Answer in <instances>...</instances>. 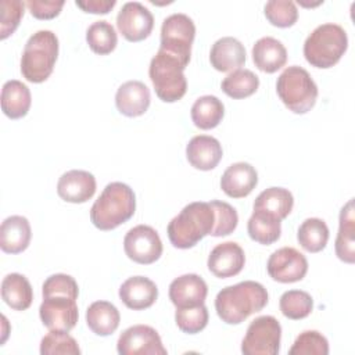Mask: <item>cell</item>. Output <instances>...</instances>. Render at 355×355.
Returning <instances> with one entry per match:
<instances>
[{"mask_svg": "<svg viewBox=\"0 0 355 355\" xmlns=\"http://www.w3.org/2000/svg\"><path fill=\"white\" fill-rule=\"evenodd\" d=\"M245 263L243 248L234 241H225L212 248L208 255V269L212 275L220 279L239 275Z\"/></svg>", "mask_w": 355, "mask_h": 355, "instance_id": "cell-15", "label": "cell"}, {"mask_svg": "<svg viewBox=\"0 0 355 355\" xmlns=\"http://www.w3.org/2000/svg\"><path fill=\"white\" fill-rule=\"evenodd\" d=\"M348 47V36L338 24L327 22L316 26L305 39V60L315 68H330L336 65Z\"/></svg>", "mask_w": 355, "mask_h": 355, "instance_id": "cell-5", "label": "cell"}, {"mask_svg": "<svg viewBox=\"0 0 355 355\" xmlns=\"http://www.w3.org/2000/svg\"><path fill=\"white\" fill-rule=\"evenodd\" d=\"M123 250L129 259L150 265L162 255V241L155 229L148 225H137L125 234Z\"/></svg>", "mask_w": 355, "mask_h": 355, "instance_id": "cell-10", "label": "cell"}, {"mask_svg": "<svg viewBox=\"0 0 355 355\" xmlns=\"http://www.w3.org/2000/svg\"><path fill=\"white\" fill-rule=\"evenodd\" d=\"M43 297L49 295H67L78 300L79 287L76 280L65 273H55L49 276L42 286Z\"/></svg>", "mask_w": 355, "mask_h": 355, "instance_id": "cell-42", "label": "cell"}, {"mask_svg": "<svg viewBox=\"0 0 355 355\" xmlns=\"http://www.w3.org/2000/svg\"><path fill=\"white\" fill-rule=\"evenodd\" d=\"M29 8L31 14L37 19H51L57 17L64 7V1H40V0H29L25 3Z\"/></svg>", "mask_w": 355, "mask_h": 355, "instance_id": "cell-43", "label": "cell"}, {"mask_svg": "<svg viewBox=\"0 0 355 355\" xmlns=\"http://www.w3.org/2000/svg\"><path fill=\"white\" fill-rule=\"evenodd\" d=\"M186 65L175 55L158 50L151 58L148 75L155 94L165 103L180 100L187 90V80L183 73Z\"/></svg>", "mask_w": 355, "mask_h": 355, "instance_id": "cell-7", "label": "cell"}, {"mask_svg": "<svg viewBox=\"0 0 355 355\" xmlns=\"http://www.w3.org/2000/svg\"><path fill=\"white\" fill-rule=\"evenodd\" d=\"M223 151L218 139L198 135L190 139L186 146V157L191 166L200 171L214 169L222 159Z\"/></svg>", "mask_w": 355, "mask_h": 355, "instance_id": "cell-20", "label": "cell"}, {"mask_svg": "<svg viewBox=\"0 0 355 355\" xmlns=\"http://www.w3.org/2000/svg\"><path fill=\"white\" fill-rule=\"evenodd\" d=\"M40 354L42 355H79L80 348L76 340L68 334V331H55L50 330L40 341Z\"/></svg>", "mask_w": 355, "mask_h": 355, "instance_id": "cell-37", "label": "cell"}, {"mask_svg": "<svg viewBox=\"0 0 355 355\" xmlns=\"http://www.w3.org/2000/svg\"><path fill=\"white\" fill-rule=\"evenodd\" d=\"M194 36L196 25L189 15L182 12L171 14L161 25L159 49L178 57L187 67L190 62Z\"/></svg>", "mask_w": 355, "mask_h": 355, "instance_id": "cell-8", "label": "cell"}, {"mask_svg": "<svg viewBox=\"0 0 355 355\" xmlns=\"http://www.w3.org/2000/svg\"><path fill=\"white\" fill-rule=\"evenodd\" d=\"M294 205V197L284 187H269L258 194L254 201V211H263L279 220L287 218Z\"/></svg>", "mask_w": 355, "mask_h": 355, "instance_id": "cell-29", "label": "cell"}, {"mask_svg": "<svg viewBox=\"0 0 355 355\" xmlns=\"http://www.w3.org/2000/svg\"><path fill=\"white\" fill-rule=\"evenodd\" d=\"M355 215L354 198H351L340 211V226L336 239V255L347 263L355 262Z\"/></svg>", "mask_w": 355, "mask_h": 355, "instance_id": "cell-26", "label": "cell"}, {"mask_svg": "<svg viewBox=\"0 0 355 355\" xmlns=\"http://www.w3.org/2000/svg\"><path fill=\"white\" fill-rule=\"evenodd\" d=\"M57 193L67 202H86L96 193V178L87 171L71 169L58 179Z\"/></svg>", "mask_w": 355, "mask_h": 355, "instance_id": "cell-17", "label": "cell"}, {"mask_svg": "<svg viewBox=\"0 0 355 355\" xmlns=\"http://www.w3.org/2000/svg\"><path fill=\"white\" fill-rule=\"evenodd\" d=\"M276 92L283 104L294 114H306L318 98V86L309 72L298 65L287 67L276 80Z\"/></svg>", "mask_w": 355, "mask_h": 355, "instance_id": "cell-6", "label": "cell"}, {"mask_svg": "<svg viewBox=\"0 0 355 355\" xmlns=\"http://www.w3.org/2000/svg\"><path fill=\"white\" fill-rule=\"evenodd\" d=\"M215 214L209 202L194 201L187 204L168 223V237L176 248H191L207 234H211Z\"/></svg>", "mask_w": 355, "mask_h": 355, "instance_id": "cell-3", "label": "cell"}, {"mask_svg": "<svg viewBox=\"0 0 355 355\" xmlns=\"http://www.w3.org/2000/svg\"><path fill=\"white\" fill-rule=\"evenodd\" d=\"M1 298L15 311H25L33 301V290L29 280L21 273H8L1 282Z\"/></svg>", "mask_w": 355, "mask_h": 355, "instance_id": "cell-28", "label": "cell"}, {"mask_svg": "<svg viewBox=\"0 0 355 355\" xmlns=\"http://www.w3.org/2000/svg\"><path fill=\"white\" fill-rule=\"evenodd\" d=\"M121 322L118 308L108 301H94L86 311L87 327L97 336L112 334Z\"/></svg>", "mask_w": 355, "mask_h": 355, "instance_id": "cell-27", "label": "cell"}, {"mask_svg": "<svg viewBox=\"0 0 355 355\" xmlns=\"http://www.w3.org/2000/svg\"><path fill=\"white\" fill-rule=\"evenodd\" d=\"M297 240L305 251L319 252L327 244L329 227L323 219L308 218L300 225Z\"/></svg>", "mask_w": 355, "mask_h": 355, "instance_id": "cell-32", "label": "cell"}, {"mask_svg": "<svg viewBox=\"0 0 355 355\" xmlns=\"http://www.w3.org/2000/svg\"><path fill=\"white\" fill-rule=\"evenodd\" d=\"M279 306L282 313L293 320L306 318L313 309V300L311 294L302 290H288L280 297Z\"/></svg>", "mask_w": 355, "mask_h": 355, "instance_id": "cell-35", "label": "cell"}, {"mask_svg": "<svg viewBox=\"0 0 355 355\" xmlns=\"http://www.w3.org/2000/svg\"><path fill=\"white\" fill-rule=\"evenodd\" d=\"M58 57V37L54 32L42 29L25 43L21 57V73L32 83L44 82L53 72Z\"/></svg>", "mask_w": 355, "mask_h": 355, "instance_id": "cell-4", "label": "cell"}, {"mask_svg": "<svg viewBox=\"0 0 355 355\" xmlns=\"http://www.w3.org/2000/svg\"><path fill=\"white\" fill-rule=\"evenodd\" d=\"M158 297V288L153 280L146 276H132L119 287L121 301L133 311L150 308Z\"/></svg>", "mask_w": 355, "mask_h": 355, "instance_id": "cell-21", "label": "cell"}, {"mask_svg": "<svg viewBox=\"0 0 355 355\" xmlns=\"http://www.w3.org/2000/svg\"><path fill=\"white\" fill-rule=\"evenodd\" d=\"M190 115L197 128L204 130L214 129L220 123L225 115V105L216 96H201L191 105Z\"/></svg>", "mask_w": 355, "mask_h": 355, "instance_id": "cell-30", "label": "cell"}, {"mask_svg": "<svg viewBox=\"0 0 355 355\" xmlns=\"http://www.w3.org/2000/svg\"><path fill=\"white\" fill-rule=\"evenodd\" d=\"M39 315L42 323L49 330L55 331H71L79 319L76 300L67 295L43 297Z\"/></svg>", "mask_w": 355, "mask_h": 355, "instance_id": "cell-12", "label": "cell"}, {"mask_svg": "<svg viewBox=\"0 0 355 355\" xmlns=\"http://www.w3.org/2000/svg\"><path fill=\"white\" fill-rule=\"evenodd\" d=\"M75 4L85 12L92 14H107L111 11L116 1L115 0H76Z\"/></svg>", "mask_w": 355, "mask_h": 355, "instance_id": "cell-44", "label": "cell"}, {"mask_svg": "<svg viewBox=\"0 0 355 355\" xmlns=\"http://www.w3.org/2000/svg\"><path fill=\"white\" fill-rule=\"evenodd\" d=\"M86 42L92 51L100 55L110 54L114 51L118 43V35L115 28L104 19L93 22L86 31Z\"/></svg>", "mask_w": 355, "mask_h": 355, "instance_id": "cell-34", "label": "cell"}, {"mask_svg": "<svg viewBox=\"0 0 355 355\" xmlns=\"http://www.w3.org/2000/svg\"><path fill=\"white\" fill-rule=\"evenodd\" d=\"M266 19L279 28L293 26L298 18V10L291 0H270L265 4Z\"/></svg>", "mask_w": 355, "mask_h": 355, "instance_id": "cell-39", "label": "cell"}, {"mask_svg": "<svg viewBox=\"0 0 355 355\" xmlns=\"http://www.w3.org/2000/svg\"><path fill=\"white\" fill-rule=\"evenodd\" d=\"M25 3L21 0H1L0 3V39L15 32L24 17Z\"/></svg>", "mask_w": 355, "mask_h": 355, "instance_id": "cell-41", "label": "cell"}, {"mask_svg": "<svg viewBox=\"0 0 355 355\" xmlns=\"http://www.w3.org/2000/svg\"><path fill=\"white\" fill-rule=\"evenodd\" d=\"M32 230L29 220L21 215H11L1 222L0 247L7 254H19L31 243Z\"/></svg>", "mask_w": 355, "mask_h": 355, "instance_id": "cell-23", "label": "cell"}, {"mask_svg": "<svg viewBox=\"0 0 355 355\" xmlns=\"http://www.w3.org/2000/svg\"><path fill=\"white\" fill-rule=\"evenodd\" d=\"M259 86V78L250 69L239 68L230 72L222 80V90L232 98H245L257 92Z\"/></svg>", "mask_w": 355, "mask_h": 355, "instance_id": "cell-33", "label": "cell"}, {"mask_svg": "<svg viewBox=\"0 0 355 355\" xmlns=\"http://www.w3.org/2000/svg\"><path fill=\"white\" fill-rule=\"evenodd\" d=\"M116 26L129 42H140L150 36L154 28L151 11L139 1H128L116 15Z\"/></svg>", "mask_w": 355, "mask_h": 355, "instance_id": "cell-14", "label": "cell"}, {"mask_svg": "<svg viewBox=\"0 0 355 355\" xmlns=\"http://www.w3.org/2000/svg\"><path fill=\"white\" fill-rule=\"evenodd\" d=\"M252 61L259 71L273 73L286 65L287 50L280 40L263 36L252 46Z\"/></svg>", "mask_w": 355, "mask_h": 355, "instance_id": "cell-24", "label": "cell"}, {"mask_svg": "<svg viewBox=\"0 0 355 355\" xmlns=\"http://www.w3.org/2000/svg\"><path fill=\"white\" fill-rule=\"evenodd\" d=\"M208 286L205 280L196 273H186L169 284V300L176 308L197 306L205 302Z\"/></svg>", "mask_w": 355, "mask_h": 355, "instance_id": "cell-16", "label": "cell"}, {"mask_svg": "<svg viewBox=\"0 0 355 355\" xmlns=\"http://www.w3.org/2000/svg\"><path fill=\"white\" fill-rule=\"evenodd\" d=\"M247 232L251 240L269 245L279 240L282 233V220L263 211H254L247 222Z\"/></svg>", "mask_w": 355, "mask_h": 355, "instance_id": "cell-31", "label": "cell"}, {"mask_svg": "<svg viewBox=\"0 0 355 355\" xmlns=\"http://www.w3.org/2000/svg\"><path fill=\"white\" fill-rule=\"evenodd\" d=\"M268 275L279 283H294L305 277L308 261L294 247H282L272 252L266 263Z\"/></svg>", "mask_w": 355, "mask_h": 355, "instance_id": "cell-13", "label": "cell"}, {"mask_svg": "<svg viewBox=\"0 0 355 355\" xmlns=\"http://www.w3.org/2000/svg\"><path fill=\"white\" fill-rule=\"evenodd\" d=\"M209 61L219 72L236 71L245 62V49L243 43L233 36L220 37L211 47Z\"/></svg>", "mask_w": 355, "mask_h": 355, "instance_id": "cell-22", "label": "cell"}, {"mask_svg": "<svg viewBox=\"0 0 355 355\" xmlns=\"http://www.w3.org/2000/svg\"><path fill=\"white\" fill-rule=\"evenodd\" d=\"M290 355H327L329 341L316 330L302 331L288 349Z\"/></svg>", "mask_w": 355, "mask_h": 355, "instance_id": "cell-38", "label": "cell"}, {"mask_svg": "<svg viewBox=\"0 0 355 355\" xmlns=\"http://www.w3.org/2000/svg\"><path fill=\"white\" fill-rule=\"evenodd\" d=\"M258 183V173L248 162H236L227 166L220 178V189L232 198L247 197Z\"/></svg>", "mask_w": 355, "mask_h": 355, "instance_id": "cell-19", "label": "cell"}, {"mask_svg": "<svg viewBox=\"0 0 355 355\" xmlns=\"http://www.w3.org/2000/svg\"><path fill=\"white\" fill-rule=\"evenodd\" d=\"M209 205L212 207L215 214V223H214L211 236L220 237V236H227L233 233L239 223L237 211L230 204L219 200L209 201Z\"/></svg>", "mask_w": 355, "mask_h": 355, "instance_id": "cell-40", "label": "cell"}, {"mask_svg": "<svg viewBox=\"0 0 355 355\" xmlns=\"http://www.w3.org/2000/svg\"><path fill=\"white\" fill-rule=\"evenodd\" d=\"M282 326L270 315L255 318L241 341L244 355H276L280 351Z\"/></svg>", "mask_w": 355, "mask_h": 355, "instance_id": "cell-9", "label": "cell"}, {"mask_svg": "<svg viewBox=\"0 0 355 355\" xmlns=\"http://www.w3.org/2000/svg\"><path fill=\"white\" fill-rule=\"evenodd\" d=\"M116 349L121 355H166L158 331L147 324H135L123 330Z\"/></svg>", "mask_w": 355, "mask_h": 355, "instance_id": "cell-11", "label": "cell"}, {"mask_svg": "<svg viewBox=\"0 0 355 355\" xmlns=\"http://www.w3.org/2000/svg\"><path fill=\"white\" fill-rule=\"evenodd\" d=\"M32 97L29 87L21 80L11 79L1 89V110L11 119L22 118L31 108Z\"/></svg>", "mask_w": 355, "mask_h": 355, "instance_id": "cell-25", "label": "cell"}, {"mask_svg": "<svg viewBox=\"0 0 355 355\" xmlns=\"http://www.w3.org/2000/svg\"><path fill=\"white\" fill-rule=\"evenodd\" d=\"M150 89L140 80H128L122 83L115 94L118 111L129 118L143 115L150 107Z\"/></svg>", "mask_w": 355, "mask_h": 355, "instance_id": "cell-18", "label": "cell"}, {"mask_svg": "<svg viewBox=\"0 0 355 355\" xmlns=\"http://www.w3.org/2000/svg\"><path fill=\"white\" fill-rule=\"evenodd\" d=\"M208 309L204 304L197 306L187 308H176L175 322L176 326L187 334H196L205 329L208 324Z\"/></svg>", "mask_w": 355, "mask_h": 355, "instance_id": "cell-36", "label": "cell"}, {"mask_svg": "<svg viewBox=\"0 0 355 355\" xmlns=\"http://www.w3.org/2000/svg\"><path fill=\"white\" fill-rule=\"evenodd\" d=\"M266 288L254 280H244L222 288L215 298V309L222 322L239 324L268 304Z\"/></svg>", "mask_w": 355, "mask_h": 355, "instance_id": "cell-1", "label": "cell"}, {"mask_svg": "<svg viewBox=\"0 0 355 355\" xmlns=\"http://www.w3.org/2000/svg\"><path fill=\"white\" fill-rule=\"evenodd\" d=\"M135 211L133 190L122 182H111L92 205L90 220L100 230H112L129 220Z\"/></svg>", "mask_w": 355, "mask_h": 355, "instance_id": "cell-2", "label": "cell"}]
</instances>
